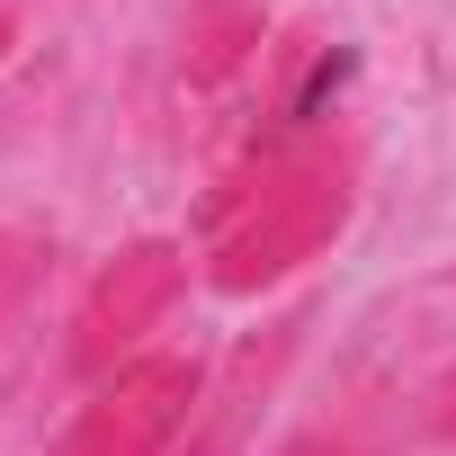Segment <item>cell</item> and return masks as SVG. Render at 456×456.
I'll list each match as a JSON object with an SVG mask.
<instances>
[{"label": "cell", "mask_w": 456, "mask_h": 456, "mask_svg": "<svg viewBox=\"0 0 456 456\" xmlns=\"http://www.w3.org/2000/svg\"><path fill=\"white\" fill-rule=\"evenodd\" d=\"M349 224V152L340 143H269L206 224V278L224 296L278 287Z\"/></svg>", "instance_id": "obj_1"}, {"label": "cell", "mask_w": 456, "mask_h": 456, "mask_svg": "<svg viewBox=\"0 0 456 456\" xmlns=\"http://www.w3.org/2000/svg\"><path fill=\"white\" fill-rule=\"evenodd\" d=\"M197 394H206L197 358L143 349V358H126V367L99 385V403L72 420L63 456H170V438L197 420Z\"/></svg>", "instance_id": "obj_2"}, {"label": "cell", "mask_w": 456, "mask_h": 456, "mask_svg": "<svg viewBox=\"0 0 456 456\" xmlns=\"http://www.w3.org/2000/svg\"><path fill=\"white\" fill-rule=\"evenodd\" d=\"M179 251L170 242H134L99 287H90V305H81V340H72V358L81 367H126L134 358V340L179 305Z\"/></svg>", "instance_id": "obj_3"}, {"label": "cell", "mask_w": 456, "mask_h": 456, "mask_svg": "<svg viewBox=\"0 0 456 456\" xmlns=\"http://www.w3.org/2000/svg\"><path fill=\"white\" fill-rule=\"evenodd\" d=\"M296 331H305V322H269V331H251L233 358H224L215 394H197V420H188V456H242V447H251V420H260V403H269L278 367L296 358Z\"/></svg>", "instance_id": "obj_4"}, {"label": "cell", "mask_w": 456, "mask_h": 456, "mask_svg": "<svg viewBox=\"0 0 456 456\" xmlns=\"http://www.w3.org/2000/svg\"><path fill=\"white\" fill-rule=\"evenodd\" d=\"M251 45H260V10L251 0H197L188 10V81L197 90L224 81L233 63H251Z\"/></svg>", "instance_id": "obj_5"}, {"label": "cell", "mask_w": 456, "mask_h": 456, "mask_svg": "<svg viewBox=\"0 0 456 456\" xmlns=\"http://www.w3.org/2000/svg\"><path fill=\"white\" fill-rule=\"evenodd\" d=\"M37 278H45V242H37V233H0V331L28 314Z\"/></svg>", "instance_id": "obj_6"}]
</instances>
